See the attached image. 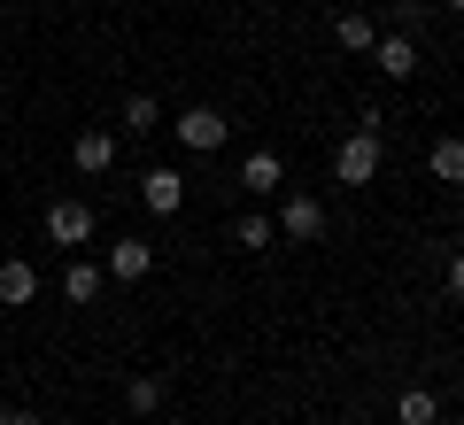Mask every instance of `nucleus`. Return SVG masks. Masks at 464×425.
I'll return each mask as SVG.
<instances>
[{
  "label": "nucleus",
  "mask_w": 464,
  "mask_h": 425,
  "mask_svg": "<svg viewBox=\"0 0 464 425\" xmlns=\"http://www.w3.org/2000/svg\"><path fill=\"white\" fill-rule=\"evenodd\" d=\"M170 131H179V148H186V155H217V148L232 140V116L209 109V101H194V109L170 116Z\"/></svg>",
  "instance_id": "1"
},
{
  "label": "nucleus",
  "mask_w": 464,
  "mask_h": 425,
  "mask_svg": "<svg viewBox=\"0 0 464 425\" xmlns=\"http://www.w3.org/2000/svg\"><path fill=\"white\" fill-rule=\"evenodd\" d=\"M380 163H387V155H380V131L356 124L341 140V155H333V179H341V186H372V179H380Z\"/></svg>",
  "instance_id": "2"
},
{
  "label": "nucleus",
  "mask_w": 464,
  "mask_h": 425,
  "mask_svg": "<svg viewBox=\"0 0 464 425\" xmlns=\"http://www.w3.org/2000/svg\"><path fill=\"white\" fill-rule=\"evenodd\" d=\"M271 225H279V240H302V247H310V240H325V201H317V194H286Z\"/></svg>",
  "instance_id": "3"
},
{
  "label": "nucleus",
  "mask_w": 464,
  "mask_h": 425,
  "mask_svg": "<svg viewBox=\"0 0 464 425\" xmlns=\"http://www.w3.org/2000/svg\"><path fill=\"white\" fill-rule=\"evenodd\" d=\"M47 240L70 247V256L93 247V209H85V201H47Z\"/></svg>",
  "instance_id": "4"
},
{
  "label": "nucleus",
  "mask_w": 464,
  "mask_h": 425,
  "mask_svg": "<svg viewBox=\"0 0 464 425\" xmlns=\"http://www.w3.org/2000/svg\"><path fill=\"white\" fill-rule=\"evenodd\" d=\"M101 271H109L116 286H140V278L155 271V247H148V240L132 232V240H116V247H109V263H101Z\"/></svg>",
  "instance_id": "5"
},
{
  "label": "nucleus",
  "mask_w": 464,
  "mask_h": 425,
  "mask_svg": "<svg viewBox=\"0 0 464 425\" xmlns=\"http://www.w3.org/2000/svg\"><path fill=\"white\" fill-rule=\"evenodd\" d=\"M286 186V163L271 148H256V155H240V194H256V201H271Z\"/></svg>",
  "instance_id": "6"
},
{
  "label": "nucleus",
  "mask_w": 464,
  "mask_h": 425,
  "mask_svg": "<svg viewBox=\"0 0 464 425\" xmlns=\"http://www.w3.org/2000/svg\"><path fill=\"white\" fill-rule=\"evenodd\" d=\"M372 63H380L395 85L418 78V39H411V32H380V39H372Z\"/></svg>",
  "instance_id": "7"
},
{
  "label": "nucleus",
  "mask_w": 464,
  "mask_h": 425,
  "mask_svg": "<svg viewBox=\"0 0 464 425\" xmlns=\"http://www.w3.org/2000/svg\"><path fill=\"white\" fill-rule=\"evenodd\" d=\"M140 201H148L155 217H179V209H186V179H179L170 163H155L148 179H140Z\"/></svg>",
  "instance_id": "8"
},
{
  "label": "nucleus",
  "mask_w": 464,
  "mask_h": 425,
  "mask_svg": "<svg viewBox=\"0 0 464 425\" xmlns=\"http://www.w3.org/2000/svg\"><path fill=\"white\" fill-rule=\"evenodd\" d=\"M101 286H109V271H101V263H85V256H70V271H63V302H70V310H93Z\"/></svg>",
  "instance_id": "9"
},
{
  "label": "nucleus",
  "mask_w": 464,
  "mask_h": 425,
  "mask_svg": "<svg viewBox=\"0 0 464 425\" xmlns=\"http://www.w3.org/2000/svg\"><path fill=\"white\" fill-rule=\"evenodd\" d=\"M32 302H39V271L24 256H8L0 263V310H32Z\"/></svg>",
  "instance_id": "10"
},
{
  "label": "nucleus",
  "mask_w": 464,
  "mask_h": 425,
  "mask_svg": "<svg viewBox=\"0 0 464 425\" xmlns=\"http://www.w3.org/2000/svg\"><path fill=\"white\" fill-rule=\"evenodd\" d=\"M70 163H78L85 179H101V170L116 163V131H101V124H85V131H78V148H70Z\"/></svg>",
  "instance_id": "11"
},
{
  "label": "nucleus",
  "mask_w": 464,
  "mask_h": 425,
  "mask_svg": "<svg viewBox=\"0 0 464 425\" xmlns=\"http://www.w3.org/2000/svg\"><path fill=\"white\" fill-rule=\"evenodd\" d=\"M372 39H380V24H372L364 8H348V16L333 24V47H341V54H372Z\"/></svg>",
  "instance_id": "12"
},
{
  "label": "nucleus",
  "mask_w": 464,
  "mask_h": 425,
  "mask_svg": "<svg viewBox=\"0 0 464 425\" xmlns=\"http://www.w3.org/2000/svg\"><path fill=\"white\" fill-rule=\"evenodd\" d=\"M395 425H441V402H433V387H402V394H395Z\"/></svg>",
  "instance_id": "13"
},
{
  "label": "nucleus",
  "mask_w": 464,
  "mask_h": 425,
  "mask_svg": "<svg viewBox=\"0 0 464 425\" xmlns=\"http://www.w3.org/2000/svg\"><path fill=\"white\" fill-rule=\"evenodd\" d=\"M426 170H433L441 186H464V140H433V148H426Z\"/></svg>",
  "instance_id": "14"
},
{
  "label": "nucleus",
  "mask_w": 464,
  "mask_h": 425,
  "mask_svg": "<svg viewBox=\"0 0 464 425\" xmlns=\"http://www.w3.org/2000/svg\"><path fill=\"white\" fill-rule=\"evenodd\" d=\"M232 247H256V256H264V247H279V225H271L264 209H248L240 225H232Z\"/></svg>",
  "instance_id": "15"
},
{
  "label": "nucleus",
  "mask_w": 464,
  "mask_h": 425,
  "mask_svg": "<svg viewBox=\"0 0 464 425\" xmlns=\"http://www.w3.org/2000/svg\"><path fill=\"white\" fill-rule=\"evenodd\" d=\"M124 131H132V140L163 131V101H155V93H132V101H124Z\"/></svg>",
  "instance_id": "16"
},
{
  "label": "nucleus",
  "mask_w": 464,
  "mask_h": 425,
  "mask_svg": "<svg viewBox=\"0 0 464 425\" xmlns=\"http://www.w3.org/2000/svg\"><path fill=\"white\" fill-rule=\"evenodd\" d=\"M124 410H132V418H155V410H163V379H155V372H132V387H124Z\"/></svg>",
  "instance_id": "17"
},
{
  "label": "nucleus",
  "mask_w": 464,
  "mask_h": 425,
  "mask_svg": "<svg viewBox=\"0 0 464 425\" xmlns=\"http://www.w3.org/2000/svg\"><path fill=\"white\" fill-rule=\"evenodd\" d=\"M0 425H47V418H39V410H24V402H16V410H0Z\"/></svg>",
  "instance_id": "18"
},
{
  "label": "nucleus",
  "mask_w": 464,
  "mask_h": 425,
  "mask_svg": "<svg viewBox=\"0 0 464 425\" xmlns=\"http://www.w3.org/2000/svg\"><path fill=\"white\" fill-rule=\"evenodd\" d=\"M449 295L464 302V247H457V256H449Z\"/></svg>",
  "instance_id": "19"
},
{
  "label": "nucleus",
  "mask_w": 464,
  "mask_h": 425,
  "mask_svg": "<svg viewBox=\"0 0 464 425\" xmlns=\"http://www.w3.org/2000/svg\"><path fill=\"white\" fill-rule=\"evenodd\" d=\"M140 425H179V418H163V410H155V418H140Z\"/></svg>",
  "instance_id": "20"
},
{
  "label": "nucleus",
  "mask_w": 464,
  "mask_h": 425,
  "mask_svg": "<svg viewBox=\"0 0 464 425\" xmlns=\"http://www.w3.org/2000/svg\"><path fill=\"white\" fill-rule=\"evenodd\" d=\"M0 93H8V70H0Z\"/></svg>",
  "instance_id": "21"
},
{
  "label": "nucleus",
  "mask_w": 464,
  "mask_h": 425,
  "mask_svg": "<svg viewBox=\"0 0 464 425\" xmlns=\"http://www.w3.org/2000/svg\"><path fill=\"white\" fill-rule=\"evenodd\" d=\"M449 8H457V16H464V0H449Z\"/></svg>",
  "instance_id": "22"
}]
</instances>
